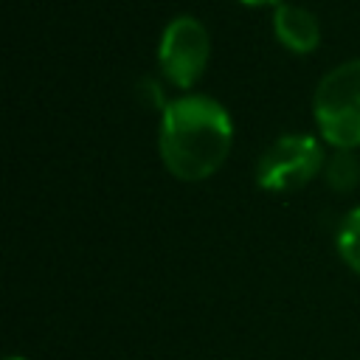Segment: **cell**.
<instances>
[{
    "mask_svg": "<svg viewBox=\"0 0 360 360\" xmlns=\"http://www.w3.org/2000/svg\"><path fill=\"white\" fill-rule=\"evenodd\" d=\"M338 253L360 276V208H352L338 228Z\"/></svg>",
    "mask_w": 360,
    "mask_h": 360,
    "instance_id": "obj_7",
    "label": "cell"
},
{
    "mask_svg": "<svg viewBox=\"0 0 360 360\" xmlns=\"http://www.w3.org/2000/svg\"><path fill=\"white\" fill-rule=\"evenodd\" d=\"M245 6H278V0H239Z\"/></svg>",
    "mask_w": 360,
    "mask_h": 360,
    "instance_id": "obj_8",
    "label": "cell"
},
{
    "mask_svg": "<svg viewBox=\"0 0 360 360\" xmlns=\"http://www.w3.org/2000/svg\"><path fill=\"white\" fill-rule=\"evenodd\" d=\"M208 51H211V39H208L205 25L197 17L180 14V17L169 20L160 34L158 62H160L163 76L174 87L188 90L202 76V70L208 65Z\"/></svg>",
    "mask_w": 360,
    "mask_h": 360,
    "instance_id": "obj_4",
    "label": "cell"
},
{
    "mask_svg": "<svg viewBox=\"0 0 360 360\" xmlns=\"http://www.w3.org/2000/svg\"><path fill=\"white\" fill-rule=\"evenodd\" d=\"M6 360H22V357H6Z\"/></svg>",
    "mask_w": 360,
    "mask_h": 360,
    "instance_id": "obj_9",
    "label": "cell"
},
{
    "mask_svg": "<svg viewBox=\"0 0 360 360\" xmlns=\"http://www.w3.org/2000/svg\"><path fill=\"white\" fill-rule=\"evenodd\" d=\"M312 110L326 143L349 152L360 146V59L332 68L318 82Z\"/></svg>",
    "mask_w": 360,
    "mask_h": 360,
    "instance_id": "obj_2",
    "label": "cell"
},
{
    "mask_svg": "<svg viewBox=\"0 0 360 360\" xmlns=\"http://www.w3.org/2000/svg\"><path fill=\"white\" fill-rule=\"evenodd\" d=\"M323 174H326L329 188H335V191H352L357 186V180H360V163H357V158L349 149H338L326 160Z\"/></svg>",
    "mask_w": 360,
    "mask_h": 360,
    "instance_id": "obj_6",
    "label": "cell"
},
{
    "mask_svg": "<svg viewBox=\"0 0 360 360\" xmlns=\"http://www.w3.org/2000/svg\"><path fill=\"white\" fill-rule=\"evenodd\" d=\"M273 31L278 42L292 53H309L321 42V28L312 11L295 3H278L273 11Z\"/></svg>",
    "mask_w": 360,
    "mask_h": 360,
    "instance_id": "obj_5",
    "label": "cell"
},
{
    "mask_svg": "<svg viewBox=\"0 0 360 360\" xmlns=\"http://www.w3.org/2000/svg\"><path fill=\"white\" fill-rule=\"evenodd\" d=\"M233 124L228 110L208 96H180L160 112L158 149L166 169L186 183L211 177L228 158Z\"/></svg>",
    "mask_w": 360,
    "mask_h": 360,
    "instance_id": "obj_1",
    "label": "cell"
},
{
    "mask_svg": "<svg viewBox=\"0 0 360 360\" xmlns=\"http://www.w3.org/2000/svg\"><path fill=\"white\" fill-rule=\"evenodd\" d=\"M323 166V146L307 135L292 132L276 138L256 163V183L264 191H292L307 186Z\"/></svg>",
    "mask_w": 360,
    "mask_h": 360,
    "instance_id": "obj_3",
    "label": "cell"
}]
</instances>
